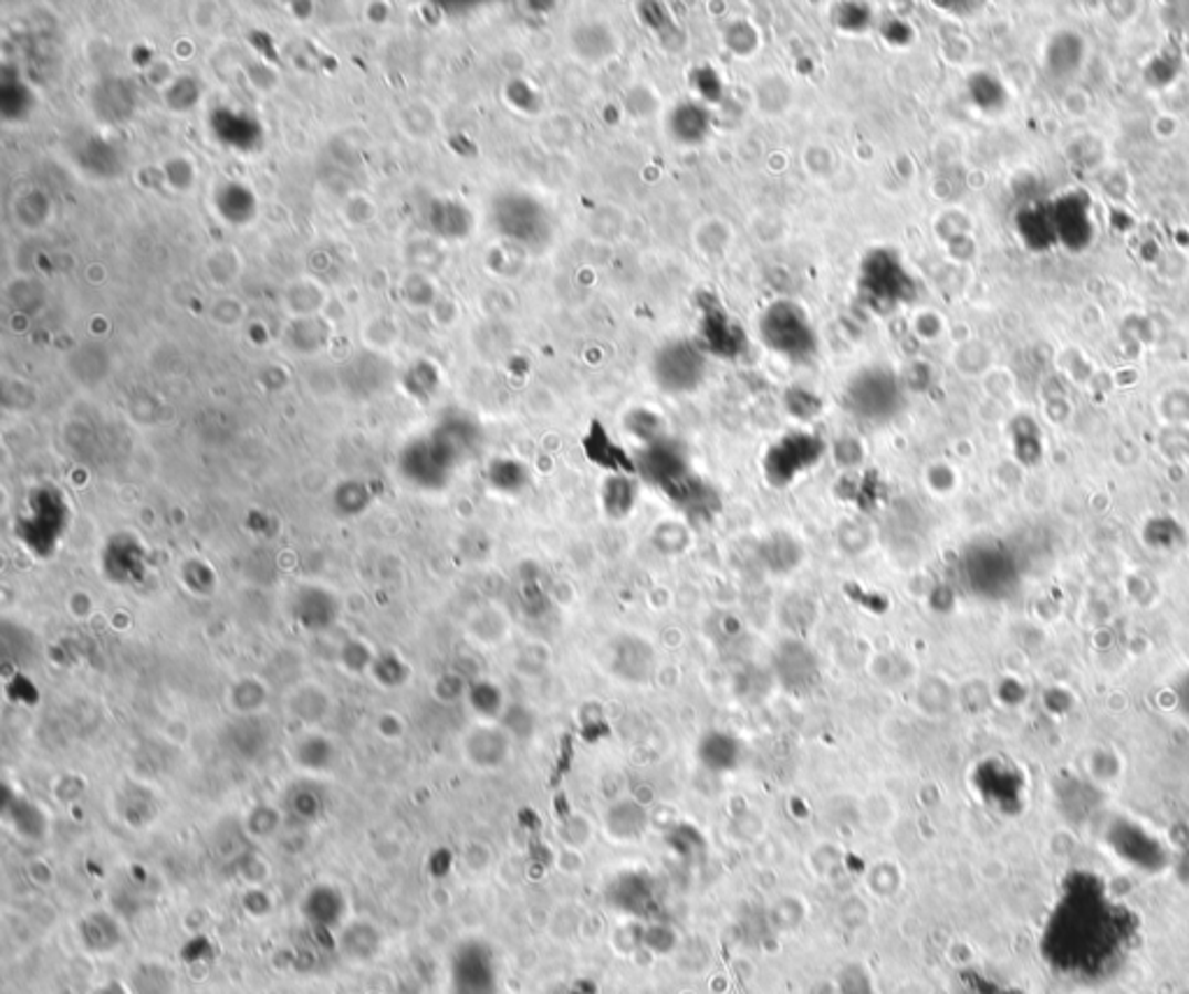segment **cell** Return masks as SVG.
<instances>
[{"label":"cell","mask_w":1189,"mask_h":994,"mask_svg":"<svg viewBox=\"0 0 1189 994\" xmlns=\"http://www.w3.org/2000/svg\"><path fill=\"white\" fill-rule=\"evenodd\" d=\"M806 918L804 901L797 897H783L774 907V920L781 930H795Z\"/></svg>","instance_id":"27"},{"label":"cell","mask_w":1189,"mask_h":994,"mask_svg":"<svg viewBox=\"0 0 1189 994\" xmlns=\"http://www.w3.org/2000/svg\"><path fill=\"white\" fill-rule=\"evenodd\" d=\"M561 835H563V839H565V844H567L570 848H584V846L591 841V837H593V827H591L588 818L574 816V818H570V820L563 825Z\"/></svg>","instance_id":"32"},{"label":"cell","mask_w":1189,"mask_h":994,"mask_svg":"<svg viewBox=\"0 0 1189 994\" xmlns=\"http://www.w3.org/2000/svg\"><path fill=\"white\" fill-rule=\"evenodd\" d=\"M707 126H709L707 114L695 105H686L674 112V133L681 135L684 140H690V143L702 140Z\"/></svg>","instance_id":"24"},{"label":"cell","mask_w":1189,"mask_h":994,"mask_svg":"<svg viewBox=\"0 0 1189 994\" xmlns=\"http://www.w3.org/2000/svg\"><path fill=\"white\" fill-rule=\"evenodd\" d=\"M128 994H181L177 969L160 958L137 960L126 974Z\"/></svg>","instance_id":"11"},{"label":"cell","mask_w":1189,"mask_h":994,"mask_svg":"<svg viewBox=\"0 0 1189 994\" xmlns=\"http://www.w3.org/2000/svg\"><path fill=\"white\" fill-rule=\"evenodd\" d=\"M242 911L251 920H265L272 915V897L265 892V888H247L242 897Z\"/></svg>","instance_id":"29"},{"label":"cell","mask_w":1189,"mask_h":994,"mask_svg":"<svg viewBox=\"0 0 1189 994\" xmlns=\"http://www.w3.org/2000/svg\"><path fill=\"white\" fill-rule=\"evenodd\" d=\"M1015 226H1018V233H1020L1022 242L1028 244L1030 249H1034V251H1047V249L1057 244L1051 205H1030V207H1024V210H1020V215L1015 219Z\"/></svg>","instance_id":"16"},{"label":"cell","mask_w":1189,"mask_h":994,"mask_svg":"<svg viewBox=\"0 0 1189 994\" xmlns=\"http://www.w3.org/2000/svg\"><path fill=\"white\" fill-rule=\"evenodd\" d=\"M1081 61H1083V40L1071 33L1057 35L1051 44V50H1047V65H1051V71L1057 75L1074 73L1081 65Z\"/></svg>","instance_id":"22"},{"label":"cell","mask_w":1189,"mask_h":994,"mask_svg":"<svg viewBox=\"0 0 1189 994\" xmlns=\"http://www.w3.org/2000/svg\"><path fill=\"white\" fill-rule=\"evenodd\" d=\"M825 453V444L815 435L795 432L783 437L779 444H774L766 453L764 472L769 483L774 485H788L797 479L804 470L813 468Z\"/></svg>","instance_id":"5"},{"label":"cell","mask_w":1189,"mask_h":994,"mask_svg":"<svg viewBox=\"0 0 1189 994\" xmlns=\"http://www.w3.org/2000/svg\"><path fill=\"white\" fill-rule=\"evenodd\" d=\"M911 293V280L893 251H874L862 265V295L878 312H890Z\"/></svg>","instance_id":"4"},{"label":"cell","mask_w":1189,"mask_h":994,"mask_svg":"<svg viewBox=\"0 0 1189 994\" xmlns=\"http://www.w3.org/2000/svg\"><path fill=\"white\" fill-rule=\"evenodd\" d=\"M1053 221L1057 244H1064L1068 251H1083L1094 240V219H1092V200L1081 193H1066L1053 205Z\"/></svg>","instance_id":"8"},{"label":"cell","mask_w":1189,"mask_h":994,"mask_svg":"<svg viewBox=\"0 0 1189 994\" xmlns=\"http://www.w3.org/2000/svg\"><path fill=\"white\" fill-rule=\"evenodd\" d=\"M838 992L842 994H874L872 979L862 966H848L838 976Z\"/></svg>","instance_id":"31"},{"label":"cell","mask_w":1189,"mask_h":994,"mask_svg":"<svg viewBox=\"0 0 1189 994\" xmlns=\"http://www.w3.org/2000/svg\"><path fill=\"white\" fill-rule=\"evenodd\" d=\"M268 862L261 860V858H249L244 862H240L238 867V876L240 881L244 883V890L247 888H263L265 881H268Z\"/></svg>","instance_id":"33"},{"label":"cell","mask_w":1189,"mask_h":994,"mask_svg":"<svg viewBox=\"0 0 1189 994\" xmlns=\"http://www.w3.org/2000/svg\"><path fill=\"white\" fill-rule=\"evenodd\" d=\"M77 943L91 958H109L119 953L126 943L124 924L107 911L86 913L75 930Z\"/></svg>","instance_id":"10"},{"label":"cell","mask_w":1189,"mask_h":994,"mask_svg":"<svg viewBox=\"0 0 1189 994\" xmlns=\"http://www.w3.org/2000/svg\"><path fill=\"white\" fill-rule=\"evenodd\" d=\"M635 498H637V489H635V483L629 481L627 477L616 474L612 479H606L604 491H602V502H604V510L609 516H614V519L627 516L629 510L635 506Z\"/></svg>","instance_id":"21"},{"label":"cell","mask_w":1189,"mask_h":994,"mask_svg":"<svg viewBox=\"0 0 1189 994\" xmlns=\"http://www.w3.org/2000/svg\"><path fill=\"white\" fill-rule=\"evenodd\" d=\"M335 953L348 966H372L384 955L386 934L372 918L352 915L333 934Z\"/></svg>","instance_id":"7"},{"label":"cell","mask_w":1189,"mask_h":994,"mask_svg":"<svg viewBox=\"0 0 1189 994\" xmlns=\"http://www.w3.org/2000/svg\"><path fill=\"white\" fill-rule=\"evenodd\" d=\"M189 994H217V992H212V990H194Z\"/></svg>","instance_id":"35"},{"label":"cell","mask_w":1189,"mask_h":994,"mask_svg":"<svg viewBox=\"0 0 1189 994\" xmlns=\"http://www.w3.org/2000/svg\"><path fill=\"white\" fill-rule=\"evenodd\" d=\"M509 753H511L509 736L493 728H483L470 734L468 742H465V757H468L472 762V767L477 770L502 767L509 760Z\"/></svg>","instance_id":"15"},{"label":"cell","mask_w":1189,"mask_h":994,"mask_svg":"<svg viewBox=\"0 0 1189 994\" xmlns=\"http://www.w3.org/2000/svg\"><path fill=\"white\" fill-rule=\"evenodd\" d=\"M282 825V814L272 806H255L247 816V831L253 839H270Z\"/></svg>","instance_id":"26"},{"label":"cell","mask_w":1189,"mask_h":994,"mask_svg":"<svg viewBox=\"0 0 1189 994\" xmlns=\"http://www.w3.org/2000/svg\"><path fill=\"white\" fill-rule=\"evenodd\" d=\"M293 760L300 770L323 774L335 765V749L328 742H321V739H305V742L295 744Z\"/></svg>","instance_id":"20"},{"label":"cell","mask_w":1189,"mask_h":994,"mask_svg":"<svg viewBox=\"0 0 1189 994\" xmlns=\"http://www.w3.org/2000/svg\"><path fill=\"white\" fill-rule=\"evenodd\" d=\"M679 932L669 928V924L656 922L644 928V948L653 955H671L679 951Z\"/></svg>","instance_id":"25"},{"label":"cell","mask_w":1189,"mask_h":994,"mask_svg":"<svg viewBox=\"0 0 1189 994\" xmlns=\"http://www.w3.org/2000/svg\"><path fill=\"white\" fill-rule=\"evenodd\" d=\"M697 757L702 762V767L716 774H726L737 770L741 760V746L728 732H709L697 746Z\"/></svg>","instance_id":"17"},{"label":"cell","mask_w":1189,"mask_h":994,"mask_svg":"<svg viewBox=\"0 0 1189 994\" xmlns=\"http://www.w3.org/2000/svg\"><path fill=\"white\" fill-rule=\"evenodd\" d=\"M648 814L637 799H618L604 814V829L614 841H637L646 835Z\"/></svg>","instance_id":"14"},{"label":"cell","mask_w":1189,"mask_h":994,"mask_svg":"<svg viewBox=\"0 0 1189 994\" xmlns=\"http://www.w3.org/2000/svg\"><path fill=\"white\" fill-rule=\"evenodd\" d=\"M323 806H325V799H323V793L316 788V785L302 783V785H295V788L289 791L286 812H289L291 818H295L300 823L319 820L321 814H323Z\"/></svg>","instance_id":"19"},{"label":"cell","mask_w":1189,"mask_h":994,"mask_svg":"<svg viewBox=\"0 0 1189 994\" xmlns=\"http://www.w3.org/2000/svg\"><path fill=\"white\" fill-rule=\"evenodd\" d=\"M846 405L865 421H888L901 405L899 381L885 369H867V373L857 375L851 381L846 390Z\"/></svg>","instance_id":"3"},{"label":"cell","mask_w":1189,"mask_h":994,"mask_svg":"<svg viewBox=\"0 0 1189 994\" xmlns=\"http://www.w3.org/2000/svg\"><path fill=\"white\" fill-rule=\"evenodd\" d=\"M1043 941L1051 948V962L1064 974L1097 979L1125 960L1131 920L1125 918L1117 901L1081 888L1057 907Z\"/></svg>","instance_id":"1"},{"label":"cell","mask_w":1189,"mask_h":994,"mask_svg":"<svg viewBox=\"0 0 1189 994\" xmlns=\"http://www.w3.org/2000/svg\"><path fill=\"white\" fill-rule=\"evenodd\" d=\"M702 339L720 358H737L745 349V335L718 305L702 310Z\"/></svg>","instance_id":"13"},{"label":"cell","mask_w":1189,"mask_h":994,"mask_svg":"<svg viewBox=\"0 0 1189 994\" xmlns=\"http://www.w3.org/2000/svg\"><path fill=\"white\" fill-rule=\"evenodd\" d=\"M300 915L312 930L335 934L352 918L348 899L335 883H314L300 899Z\"/></svg>","instance_id":"9"},{"label":"cell","mask_w":1189,"mask_h":994,"mask_svg":"<svg viewBox=\"0 0 1189 994\" xmlns=\"http://www.w3.org/2000/svg\"><path fill=\"white\" fill-rule=\"evenodd\" d=\"M760 331L769 349L792 360H804L815 352V335L806 314L792 303H776L762 316Z\"/></svg>","instance_id":"2"},{"label":"cell","mask_w":1189,"mask_h":994,"mask_svg":"<svg viewBox=\"0 0 1189 994\" xmlns=\"http://www.w3.org/2000/svg\"><path fill=\"white\" fill-rule=\"evenodd\" d=\"M869 888L876 897H893L899 890V876L893 862H878L869 873Z\"/></svg>","instance_id":"28"},{"label":"cell","mask_w":1189,"mask_h":994,"mask_svg":"<svg viewBox=\"0 0 1189 994\" xmlns=\"http://www.w3.org/2000/svg\"><path fill=\"white\" fill-rule=\"evenodd\" d=\"M614 941V948L618 953H637L639 948H644V928L637 922H625L623 928H618L612 937Z\"/></svg>","instance_id":"30"},{"label":"cell","mask_w":1189,"mask_h":994,"mask_svg":"<svg viewBox=\"0 0 1189 994\" xmlns=\"http://www.w3.org/2000/svg\"><path fill=\"white\" fill-rule=\"evenodd\" d=\"M776 674L785 688L806 692L818 681V660L809 646L800 641H785L776 656Z\"/></svg>","instance_id":"12"},{"label":"cell","mask_w":1189,"mask_h":994,"mask_svg":"<svg viewBox=\"0 0 1189 994\" xmlns=\"http://www.w3.org/2000/svg\"><path fill=\"white\" fill-rule=\"evenodd\" d=\"M707 373L705 356L688 342H674L663 346L653 363V375L669 393H688L702 384Z\"/></svg>","instance_id":"6"},{"label":"cell","mask_w":1189,"mask_h":994,"mask_svg":"<svg viewBox=\"0 0 1189 994\" xmlns=\"http://www.w3.org/2000/svg\"><path fill=\"white\" fill-rule=\"evenodd\" d=\"M971 91H973V98H976L978 103H981L983 107H990V105H994V103L1001 101V88H999V84H997L992 77H988V88H983L981 80L976 77V80L971 82Z\"/></svg>","instance_id":"34"},{"label":"cell","mask_w":1189,"mask_h":994,"mask_svg":"<svg viewBox=\"0 0 1189 994\" xmlns=\"http://www.w3.org/2000/svg\"><path fill=\"white\" fill-rule=\"evenodd\" d=\"M800 558H802L800 548L795 546V542H792L790 537L769 540L766 551H764V563L772 572H776V574L792 572L800 565Z\"/></svg>","instance_id":"23"},{"label":"cell","mask_w":1189,"mask_h":994,"mask_svg":"<svg viewBox=\"0 0 1189 994\" xmlns=\"http://www.w3.org/2000/svg\"><path fill=\"white\" fill-rule=\"evenodd\" d=\"M584 449H586V453L591 456L593 462H597V465H604L606 470H616V472H633L635 470L633 460H629L625 456V451H620L612 442L609 435H606V430L599 423H593L591 432L584 439Z\"/></svg>","instance_id":"18"}]
</instances>
